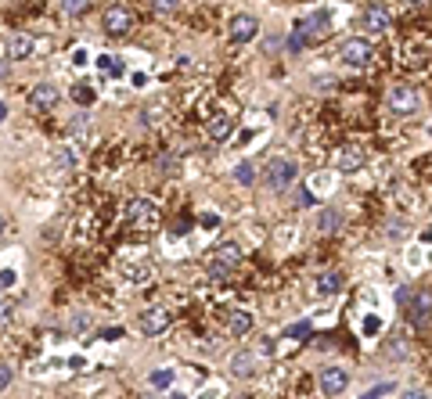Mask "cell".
<instances>
[{
    "label": "cell",
    "mask_w": 432,
    "mask_h": 399,
    "mask_svg": "<svg viewBox=\"0 0 432 399\" xmlns=\"http://www.w3.org/2000/svg\"><path fill=\"white\" fill-rule=\"evenodd\" d=\"M331 36V11H313L310 19H302L299 25H296V33L288 36V51L292 54H299L302 47H310V43H321V40H328Z\"/></svg>",
    "instance_id": "6da1fadb"
},
{
    "label": "cell",
    "mask_w": 432,
    "mask_h": 399,
    "mask_svg": "<svg viewBox=\"0 0 432 399\" xmlns=\"http://www.w3.org/2000/svg\"><path fill=\"white\" fill-rule=\"evenodd\" d=\"M238 263H242V245H238V241L216 245V248L209 252V277H213V281H227L234 270H238Z\"/></svg>",
    "instance_id": "7a4b0ae2"
},
{
    "label": "cell",
    "mask_w": 432,
    "mask_h": 399,
    "mask_svg": "<svg viewBox=\"0 0 432 399\" xmlns=\"http://www.w3.org/2000/svg\"><path fill=\"white\" fill-rule=\"evenodd\" d=\"M296 177H299V162H296V158H274V162L267 166V173H263V184H267V191L281 195V191H288V187L296 184Z\"/></svg>",
    "instance_id": "3957f363"
},
{
    "label": "cell",
    "mask_w": 432,
    "mask_h": 399,
    "mask_svg": "<svg viewBox=\"0 0 432 399\" xmlns=\"http://www.w3.org/2000/svg\"><path fill=\"white\" fill-rule=\"evenodd\" d=\"M126 223H130L134 230H152L158 223V205L152 198H130V205H126Z\"/></svg>",
    "instance_id": "277c9868"
},
{
    "label": "cell",
    "mask_w": 432,
    "mask_h": 399,
    "mask_svg": "<svg viewBox=\"0 0 432 399\" xmlns=\"http://www.w3.org/2000/svg\"><path fill=\"white\" fill-rule=\"evenodd\" d=\"M371 40L367 36H349L346 43H342V51H339V58H342V65L346 69H364L367 61H371Z\"/></svg>",
    "instance_id": "5b68a950"
},
{
    "label": "cell",
    "mask_w": 432,
    "mask_h": 399,
    "mask_svg": "<svg viewBox=\"0 0 432 399\" xmlns=\"http://www.w3.org/2000/svg\"><path fill=\"white\" fill-rule=\"evenodd\" d=\"M386 108L393 111V116H414L418 111V90L407 87V83H400L386 94Z\"/></svg>",
    "instance_id": "8992f818"
},
{
    "label": "cell",
    "mask_w": 432,
    "mask_h": 399,
    "mask_svg": "<svg viewBox=\"0 0 432 399\" xmlns=\"http://www.w3.org/2000/svg\"><path fill=\"white\" fill-rule=\"evenodd\" d=\"M389 25H393V14L389 8H382V4H367L360 11V29L367 36H382V33H389Z\"/></svg>",
    "instance_id": "52a82bcc"
},
{
    "label": "cell",
    "mask_w": 432,
    "mask_h": 399,
    "mask_svg": "<svg viewBox=\"0 0 432 399\" xmlns=\"http://www.w3.org/2000/svg\"><path fill=\"white\" fill-rule=\"evenodd\" d=\"M101 29L108 36H126L134 29V14L126 11V8H105V14H101Z\"/></svg>",
    "instance_id": "ba28073f"
},
{
    "label": "cell",
    "mask_w": 432,
    "mask_h": 399,
    "mask_svg": "<svg viewBox=\"0 0 432 399\" xmlns=\"http://www.w3.org/2000/svg\"><path fill=\"white\" fill-rule=\"evenodd\" d=\"M317 385H321V392L328 399H335V396H342L349 389V374L342 371V367H325V371L317 374Z\"/></svg>",
    "instance_id": "9c48e42d"
},
{
    "label": "cell",
    "mask_w": 432,
    "mask_h": 399,
    "mask_svg": "<svg viewBox=\"0 0 432 399\" xmlns=\"http://www.w3.org/2000/svg\"><path fill=\"white\" fill-rule=\"evenodd\" d=\"M260 36V19L256 14H234L231 19V40L234 43H249Z\"/></svg>",
    "instance_id": "30bf717a"
},
{
    "label": "cell",
    "mask_w": 432,
    "mask_h": 399,
    "mask_svg": "<svg viewBox=\"0 0 432 399\" xmlns=\"http://www.w3.org/2000/svg\"><path fill=\"white\" fill-rule=\"evenodd\" d=\"M58 87L54 83H37L33 90H29V108L33 111H54V105H58Z\"/></svg>",
    "instance_id": "8fae6325"
},
{
    "label": "cell",
    "mask_w": 432,
    "mask_h": 399,
    "mask_svg": "<svg viewBox=\"0 0 432 399\" xmlns=\"http://www.w3.org/2000/svg\"><path fill=\"white\" fill-rule=\"evenodd\" d=\"M404 306H407V313H411L414 324H425L429 313H432V292H425V288H422V292H407Z\"/></svg>",
    "instance_id": "7c38bea8"
},
{
    "label": "cell",
    "mask_w": 432,
    "mask_h": 399,
    "mask_svg": "<svg viewBox=\"0 0 432 399\" xmlns=\"http://www.w3.org/2000/svg\"><path fill=\"white\" fill-rule=\"evenodd\" d=\"M169 327V310L166 306H148L141 313V331L144 334H163Z\"/></svg>",
    "instance_id": "4fadbf2b"
},
{
    "label": "cell",
    "mask_w": 432,
    "mask_h": 399,
    "mask_svg": "<svg viewBox=\"0 0 432 399\" xmlns=\"http://www.w3.org/2000/svg\"><path fill=\"white\" fill-rule=\"evenodd\" d=\"M33 51H37V40L29 36V33H11V36H8V58H11V61L33 58Z\"/></svg>",
    "instance_id": "5bb4252c"
},
{
    "label": "cell",
    "mask_w": 432,
    "mask_h": 399,
    "mask_svg": "<svg viewBox=\"0 0 432 399\" xmlns=\"http://www.w3.org/2000/svg\"><path fill=\"white\" fill-rule=\"evenodd\" d=\"M364 162H367L364 148L349 144V148H342V151H339V162H335V166H339V173H346V177H349V173H360V169H364Z\"/></svg>",
    "instance_id": "9a60e30c"
},
{
    "label": "cell",
    "mask_w": 432,
    "mask_h": 399,
    "mask_svg": "<svg viewBox=\"0 0 432 399\" xmlns=\"http://www.w3.org/2000/svg\"><path fill=\"white\" fill-rule=\"evenodd\" d=\"M231 374H234V378H252V374H256V353H249V349H238V353L231 356Z\"/></svg>",
    "instance_id": "2e32d148"
},
{
    "label": "cell",
    "mask_w": 432,
    "mask_h": 399,
    "mask_svg": "<svg viewBox=\"0 0 432 399\" xmlns=\"http://www.w3.org/2000/svg\"><path fill=\"white\" fill-rule=\"evenodd\" d=\"M227 331L234 334V338H245V334L252 331V313L249 310H231L227 313Z\"/></svg>",
    "instance_id": "e0dca14e"
},
{
    "label": "cell",
    "mask_w": 432,
    "mask_h": 399,
    "mask_svg": "<svg viewBox=\"0 0 432 399\" xmlns=\"http://www.w3.org/2000/svg\"><path fill=\"white\" fill-rule=\"evenodd\" d=\"M231 130H234V116H231V111H216V116L209 119V137L213 140H227Z\"/></svg>",
    "instance_id": "ac0fdd59"
},
{
    "label": "cell",
    "mask_w": 432,
    "mask_h": 399,
    "mask_svg": "<svg viewBox=\"0 0 432 399\" xmlns=\"http://www.w3.org/2000/svg\"><path fill=\"white\" fill-rule=\"evenodd\" d=\"M342 284H346V277L339 274V270H325V274L317 277V295H339Z\"/></svg>",
    "instance_id": "d6986e66"
},
{
    "label": "cell",
    "mask_w": 432,
    "mask_h": 399,
    "mask_svg": "<svg viewBox=\"0 0 432 399\" xmlns=\"http://www.w3.org/2000/svg\"><path fill=\"white\" fill-rule=\"evenodd\" d=\"M339 227H342L339 209H321V216H317V230H321V234H335Z\"/></svg>",
    "instance_id": "ffe728a7"
},
{
    "label": "cell",
    "mask_w": 432,
    "mask_h": 399,
    "mask_svg": "<svg viewBox=\"0 0 432 399\" xmlns=\"http://www.w3.org/2000/svg\"><path fill=\"white\" fill-rule=\"evenodd\" d=\"M256 177H260V173H256L252 162H238V166H234V180H238V184L249 187V184H256Z\"/></svg>",
    "instance_id": "44dd1931"
},
{
    "label": "cell",
    "mask_w": 432,
    "mask_h": 399,
    "mask_svg": "<svg viewBox=\"0 0 432 399\" xmlns=\"http://www.w3.org/2000/svg\"><path fill=\"white\" fill-rule=\"evenodd\" d=\"M148 381H152V389H169L173 385V371H169V367H158V371L148 374Z\"/></svg>",
    "instance_id": "7402d4cb"
},
{
    "label": "cell",
    "mask_w": 432,
    "mask_h": 399,
    "mask_svg": "<svg viewBox=\"0 0 432 399\" xmlns=\"http://www.w3.org/2000/svg\"><path fill=\"white\" fill-rule=\"evenodd\" d=\"M126 281L148 284V281H152V266H130V270H126Z\"/></svg>",
    "instance_id": "603a6c76"
},
{
    "label": "cell",
    "mask_w": 432,
    "mask_h": 399,
    "mask_svg": "<svg viewBox=\"0 0 432 399\" xmlns=\"http://www.w3.org/2000/svg\"><path fill=\"white\" fill-rule=\"evenodd\" d=\"M54 166H58L61 173H65V169H72V166H76V151H72V148H61V151L54 155Z\"/></svg>",
    "instance_id": "cb8c5ba5"
},
{
    "label": "cell",
    "mask_w": 432,
    "mask_h": 399,
    "mask_svg": "<svg viewBox=\"0 0 432 399\" xmlns=\"http://www.w3.org/2000/svg\"><path fill=\"white\" fill-rule=\"evenodd\" d=\"M386 356H407V338L404 334H396L393 345H386Z\"/></svg>",
    "instance_id": "d4e9b609"
},
{
    "label": "cell",
    "mask_w": 432,
    "mask_h": 399,
    "mask_svg": "<svg viewBox=\"0 0 432 399\" xmlns=\"http://www.w3.org/2000/svg\"><path fill=\"white\" fill-rule=\"evenodd\" d=\"M152 4H155L158 14H173V11L181 8V0H152Z\"/></svg>",
    "instance_id": "484cf974"
},
{
    "label": "cell",
    "mask_w": 432,
    "mask_h": 399,
    "mask_svg": "<svg viewBox=\"0 0 432 399\" xmlns=\"http://www.w3.org/2000/svg\"><path fill=\"white\" fill-rule=\"evenodd\" d=\"M313 195H310V191H299V195H296V209H313Z\"/></svg>",
    "instance_id": "4316f807"
},
{
    "label": "cell",
    "mask_w": 432,
    "mask_h": 399,
    "mask_svg": "<svg viewBox=\"0 0 432 399\" xmlns=\"http://www.w3.org/2000/svg\"><path fill=\"white\" fill-rule=\"evenodd\" d=\"M90 0H61V8H65L69 14H79V11H87Z\"/></svg>",
    "instance_id": "83f0119b"
},
{
    "label": "cell",
    "mask_w": 432,
    "mask_h": 399,
    "mask_svg": "<svg viewBox=\"0 0 432 399\" xmlns=\"http://www.w3.org/2000/svg\"><path fill=\"white\" fill-rule=\"evenodd\" d=\"M11 316H14V306H11V302H0V327H8Z\"/></svg>",
    "instance_id": "f1b7e54d"
},
{
    "label": "cell",
    "mask_w": 432,
    "mask_h": 399,
    "mask_svg": "<svg viewBox=\"0 0 432 399\" xmlns=\"http://www.w3.org/2000/svg\"><path fill=\"white\" fill-rule=\"evenodd\" d=\"M90 327V313H76L72 316V331H87Z\"/></svg>",
    "instance_id": "f546056e"
},
{
    "label": "cell",
    "mask_w": 432,
    "mask_h": 399,
    "mask_svg": "<svg viewBox=\"0 0 432 399\" xmlns=\"http://www.w3.org/2000/svg\"><path fill=\"white\" fill-rule=\"evenodd\" d=\"M76 101H79V105H90V101H94V90H90V87H76Z\"/></svg>",
    "instance_id": "4dcf8cb0"
},
{
    "label": "cell",
    "mask_w": 432,
    "mask_h": 399,
    "mask_svg": "<svg viewBox=\"0 0 432 399\" xmlns=\"http://www.w3.org/2000/svg\"><path fill=\"white\" fill-rule=\"evenodd\" d=\"M11 374H14L11 367H8V363H0V392H4V389L11 385Z\"/></svg>",
    "instance_id": "1f68e13d"
},
{
    "label": "cell",
    "mask_w": 432,
    "mask_h": 399,
    "mask_svg": "<svg viewBox=\"0 0 432 399\" xmlns=\"http://www.w3.org/2000/svg\"><path fill=\"white\" fill-rule=\"evenodd\" d=\"M98 69H101V72H119V65H116L112 58H105V54L98 58Z\"/></svg>",
    "instance_id": "d6a6232c"
},
{
    "label": "cell",
    "mask_w": 432,
    "mask_h": 399,
    "mask_svg": "<svg viewBox=\"0 0 432 399\" xmlns=\"http://www.w3.org/2000/svg\"><path fill=\"white\" fill-rule=\"evenodd\" d=\"M386 392H389V385H375L371 392H364L360 399H382V396H386Z\"/></svg>",
    "instance_id": "836d02e7"
},
{
    "label": "cell",
    "mask_w": 432,
    "mask_h": 399,
    "mask_svg": "<svg viewBox=\"0 0 432 399\" xmlns=\"http://www.w3.org/2000/svg\"><path fill=\"white\" fill-rule=\"evenodd\" d=\"M389 234H393V237H404V234H407V227H404L400 219H393V223H389Z\"/></svg>",
    "instance_id": "e575fe53"
},
{
    "label": "cell",
    "mask_w": 432,
    "mask_h": 399,
    "mask_svg": "<svg viewBox=\"0 0 432 399\" xmlns=\"http://www.w3.org/2000/svg\"><path fill=\"white\" fill-rule=\"evenodd\" d=\"M101 338H108V342H112V338H123V327H105Z\"/></svg>",
    "instance_id": "d590c367"
},
{
    "label": "cell",
    "mask_w": 432,
    "mask_h": 399,
    "mask_svg": "<svg viewBox=\"0 0 432 399\" xmlns=\"http://www.w3.org/2000/svg\"><path fill=\"white\" fill-rule=\"evenodd\" d=\"M400 399H429V396H425L422 389H407V392H404V396H400Z\"/></svg>",
    "instance_id": "8d00e7d4"
},
{
    "label": "cell",
    "mask_w": 432,
    "mask_h": 399,
    "mask_svg": "<svg viewBox=\"0 0 432 399\" xmlns=\"http://www.w3.org/2000/svg\"><path fill=\"white\" fill-rule=\"evenodd\" d=\"M407 4H411V8H429L432 0H407Z\"/></svg>",
    "instance_id": "74e56055"
},
{
    "label": "cell",
    "mask_w": 432,
    "mask_h": 399,
    "mask_svg": "<svg viewBox=\"0 0 432 399\" xmlns=\"http://www.w3.org/2000/svg\"><path fill=\"white\" fill-rule=\"evenodd\" d=\"M4 76H8V61H4V58H0V79H4Z\"/></svg>",
    "instance_id": "f35d334b"
},
{
    "label": "cell",
    "mask_w": 432,
    "mask_h": 399,
    "mask_svg": "<svg viewBox=\"0 0 432 399\" xmlns=\"http://www.w3.org/2000/svg\"><path fill=\"white\" fill-rule=\"evenodd\" d=\"M4 119H8V105H4V101H0V122H4Z\"/></svg>",
    "instance_id": "ab89813d"
},
{
    "label": "cell",
    "mask_w": 432,
    "mask_h": 399,
    "mask_svg": "<svg viewBox=\"0 0 432 399\" xmlns=\"http://www.w3.org/2000/svg\"><path fill=\"white\" fill-rule=\"evenodd\" d=\"M4 230H8V219H4V216H0V237H4Z\"/></svg>",
    "instance_id": "60d3db41"
},
{
    "label": "cell",
    "mask_w": 432,
    "mask_h": 399,
    "mask_svg": "<svg viewBox=\"0 0 432 399\" xmlns=\"http://www.w3.org/2000/svg\"><path fill=\"white\" fill-rule=\"evenodd\" d=\"M422 237H425V241H432V227H429V230H425V234H422Z\"/></svg>",
    "instance_id": "b9f144b4"
},
{
    "label": "cell",
    "mask_w": 432,
    "mask_h": 399,
    "mask_svg": "<svg viewBox=\"0 0 432 399\" xmlns=\"http://www.w3.org/2000/svg\"><path fill=\"white\" fill-rule=\"evenodd\" d=\"M166 399H184V396H177V392H173V396H166Z\"/></svg>",
    "instance_id": "7bdbcfd3"
},
{
    "label": "cell",
    "mask_w": 432,
    "mask_h": 399,
    "mask_svg": "<svg viewBox=\"0 0 432 399\" xmlns=\"http://www.w3.org/2000/svg\"><path fill=\"white\" fill-rule=\"evenodd\" d=\"M231 399H245V396H231Z\"/></svg>",
    "instance_id": "ee69618b"
}]
</instances>
